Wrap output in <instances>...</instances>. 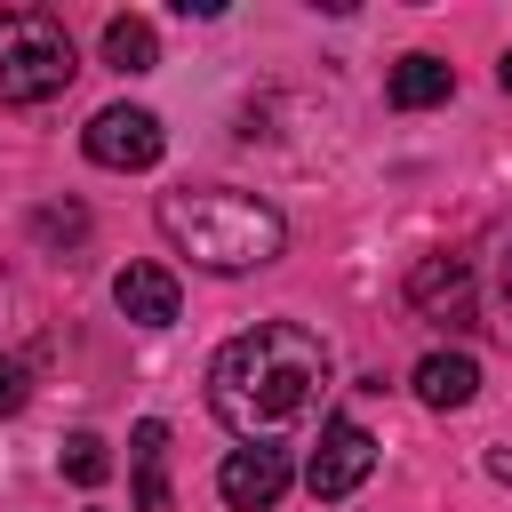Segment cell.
I'll return each mask as SVG.
<instances>
[{"mask_svg": "<svg viewBox=\"0 0 512 512\" xmlns=\"http://www.w3.org/2000/svg\"><path fill=\"white\" fill-rule=\"evenodd\" d=\"M328 384V344L296 320H256L248 336H232L216 360H208V408L232 440H280L288 424L312 416Z\"/></svg>", "mask_w": 512, "mask_h": 512, "instance_id": "obj_1", "label": "cell"}, {"mask_svg": "<svg viewBox=\"0 0 512 512\" xmlns=\"http://www.w3.org/2000/svg\"><path fill=\"white\" fill-rule=\"evenodd\" d=\"M160 240L176 256H192L200 272H256L288 248V216L256 192L208 184V192H160Z\"/></svg>", "mask_w": 512, "mask_h": 512, "instance_id": "obj_2", "label": "cell"}, {"mask_svg": "<svg viewBox=\"0 0 512 512\" xmlns=\"http://www.w3.org/2000/svg\"><path fill=\"white\" fill-rule=\"evenodd\" d=\"M72 32L48 8H0V104H48L72 88Z\"/></svg>", "mask_w": 512, "mask_h": 512, "instance_id": "obj_3", "label": "cell"}, {"mask_svg": "<svg viewBox=\"0 0 512 512\" xmlns=\"http://www.w3.org/2000/svg\"><path fill=\"white\" fill-rule=\"evenodd\" d=\"M368 472H376V432L352 424V416H328V424H320V448H312V464H304V488H312L320 504H344Z\"/></svg>", "mask_w": 512, "mask_h": 512, "instance_id": "obj_4", "label": "cell"}, {"mask_svg": "<svg viewBox=\"0 0 512 512\" xmlns=\"http://www.w3.org/2000/svg\"><path fill=\"white\" fill-rule=\"evenodd\" d=\"M80 144H88L96 168H152V160L168 152V128H160V112H144V104H104V112L80 128Z\"/></svg>", "mask_w": 512, "mask_h": 512, "instance_id": "obj_5", "label": "cell"}, {"mask_svg": "<svg viewBox=\"0 0 512 512\" xmlns=\"http://www.w3.org/2000/svg\"><path fill=\"white\" fill-rule=\"evenodd\" d=\"M288 448H264V440H240L224 464H216V488H224V504L232 512H272L280 496H288Z\"/></svg>", "mask_w": 512, "mask_h": 512, "instance_id": "obj_6", "label": "cell"}, {"mask_svg": "<svg viewBox=\"0 0 512 512\" xmlns=\"http://www.w3.org/2000/svg\"><path fill=\"white\" fill-rule=\"evenodd\" d=\"M408 304L464 328V320H472V264H464V256H424V264L408 272Z\"/></svg>", "mask_w": 512, "mask_h": 512, "instance_id": "obj_7", "label": "cell"}, {"mask_svg": "<svg viewBox=\"0 0 512 512\" xmlns=\"http://www.w3.org/2000/svg\"><path fill=\"white\" fill-rule=\"evenodd\" d=\"M112 304H120L136 328H168V320L184 312V288H176L168 264H128V272L112 280Z\"/></svg>", "mask_w": 512, "mask_h": 512, "instance_id": "obj_8", "label": "cell"}, {"mask_svg": "<svg viewBox=\"0 0 512 512\" xmlns=\"http://www.w3.org/2000/svg\"><path fill=\"white\" fill-rule=\"evenodd\" d=\"M448 88H456V72H448L432 48H408V56L384 72V96H392V112H424V104H448Z\"/></svg>", "mask_w": 512, "mask_h": 512, "instance_id": "obj_9", "label": "cell"}, {"mask_svg": "<svg viewBox=\"0 0 512 512\" xmlns=\"http://www.w3.org/2000/svg\"><path fill=\"white\" fill-rule=\"evenodd\" d=\"M408 384H416L424 408H464V400L480 392V360H472V352H424Z\"/></svg>", "mask_w": 512, "mask_h": 512, "instance_id": "obj_10", "label": "cell"}, {"mask_svg": "<svg viewBox=\"0 0 512 512\" xmlns=\"http://www.w3.org/2000/svg\"><path fill=\"white\" fill-rule=\"evenodd\" d=\"M128 464H136V512H168L176 496H168V424L160 416H144L128 432Z\"/></svg>", "mask_w": 512, "mask_h": 512, "instance_id": "obj_11", "label": "cell"}, {"mask_svg": "<svg viewBox=\"0 0 512 512\" xmlns=\"http://www.w3.org/2000/svg\"><path fill=\"white\" fill-rule=\"evenodd\" d=\"M104 64H112V72H152V64H160V32H152L144 16H112V24H104Z\"/></svg>", "mask_w": 512, "mask_h": 512, "instance_id": "obj_12", "label": "cell"}, {"mask_svg": "<svg viewBox=\"0 0 512 512\" xmlns=\"http://www.w3.org/2000/svg\"><path fill=\"white\" fill-rule=\"evenodd\" d=\"M64 472H72L80 488H104V472H112L104 440H96V432H72V440H64Z\"/></svg>", "mask_w": 512, "mask_h": 512, "instance_id": "obj_13", "label": "cell"}, {"mask_svg": "<svg viewBox=\"0 0 512 512\" xmlns=\"http://www.w3.org/2000/svg\"><path fill=\"white\" fill-rule=\"evenodd\" d=\"M32 232H40V240H80V232H88V216H80V208H40V216H32Z\"/></svg>", "mask_w": 512, "mask_h": 512, "instance_id": "obj_14", "label": "cell"}, {"mask_svg": "<svg viewBox=\"0 0 512 512\" xmlns=\"http://www.w3.org/2000/svg\"><path fill=\"white\" fill-rule=\"evenodd\" d=\"M16 408H24V368L0 352V416H16Z\"/></svg>", "mask_w": 512, "mask_h": 512, "instance_id": "obj_15", "label": "cell"}, {"mask_svg": "<svg viewBox=\"0 0 512 512\" xmlns=\"http://www.w3.org/2000/svg\"><path fill=\"white\" fill-rule=\"evenodd\" d=\"M480 464H488V480H504V488H512V448H488Z\"/></svg>", "mask_w": 512, "mask_h": 512, "instance_id": "obj_16", "label": "cell"}, {"mask_svg": "<svg viewBox=\"0 0 512 512\" xmlns=\"http://www.w3.org/2000/svg\"><path fill=\"white\" fill-rule=\"evenodd\" d=\"M496 288H504V320H512V240H504V264H496Z\"/></svg>", "mask_w": 512, "mask_h": 512, "instance_id": "obj_17", "label": "cell"}, {"mask_svg": "<svg viewBox=\"0 0 512 512\" xmlns=\"http://www.w3.org/2000/svg\"><path fill=\"white\" fill-rule=\"evenodd\" d=\"M496 80H504V96H512V48H504V64H496Z\"/></svg>", "mask_w": 512, "mask_h": 512, "instance_id": "obj_18", "label": "cell"}]
</instances>
